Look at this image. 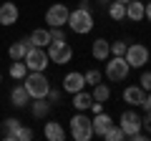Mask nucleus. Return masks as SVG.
<instances>
[{
	"mask_svg": "<svg viewBox=\"0 0 151 141\" xmlns=\"http://www.w3.org/2000/svg\"><path fill=\"white\" fill-rule=\"evenodd\" d=\"M86 3H88V0H83L81 8L70 10V15H68V25H70V30L78 33V35H86V33L93 30V15H91V10H88Z\"/></svg>",
	"mask_w": 151,
	"mask_h": 141,
	"instance_id": "nucleus-2",
	"label": "nucleus"
},
{
	"mask_svg": "<svg viewBox=\"0 0 151 141\" xmlns=\"http://www.w3.org/2000/svg\"><path fill=\"white\" fill-rule=\"evenodd\" d=\"M25 65H28V70H45V65L50 63V58H48V50L45 48H35V45H30V50L25 53Z\"/></svg>",
	"mask_w": 151,
	"mask_h": 141,
	"instance_id": "nucleus-8",
	"label": "nucleus"
},
{
	"mask_svg": "<svg viewBox=\"0 0 151 141\" xmlns=\"http://www.w3.org/2000/svg\"><path fill=\"white\" fill-rule=\"evenodd\" d=\"M144 98H146V91L139 86V83H136V86H126V88H124V101L129 103V106H141Z\"/></svg>",
	"mask_w": 151,
	"mask_h": 141,
	"instance_id": "nucleus-14",
	"label": "nucleus"
},
{
	"mask_svg": "<svg viewBox=\"0 0 151 141\" xmlns=\"http://www.w3.org/2000/svg\"><path fill=\"white\" fill-rule=\"evenodd\" d=\"M91 103H93V96H91V93H86V88L73 93V106H76V111H88V109H91Z\"/></svg>",
	"mask_w": 151,
	"mask_h": 141,
	"instance_id": "nucleus-21",
	"label": "nucleus"
},
{
	"mask_svg": "<svg viewBox=\"0 0 151 141\" xmlns=\"http://www.w3.org/2000/svg\"><path fill=\"white\" fill-rule=\"evenodd\" d=\"M101 139H106V141H124V139H126V134H124V129H121L119 124H111Z\"/></svg>",
	"mask_w": 151,
	"mask_h": 141,
	"instance_id": "nucleus-23",
	"label": "nucleus"
},
{
	"mask_svg": "<svg viewBox=\"0 0 151 141\" xmlns=\"http://www.w3.org/2000/svg\"><path fill=\"white\" fill-rule=\"evenodd\" d=\"M83 78H86V86H96V83H101V70L98 68H91V70H86L83 73Z\"/></svg>",
	"mask_w": 151,
	"mask_h": 141,
	"instance_id": "nucleus-27",
	"label": "nucleus"
},
{
	"mask_svg": "<svg viewBox=\"0 0 151 141\" xmlns=\"http://www.w3.org/2000/svg\"><path fill=\"white\" fill-rule=\"evenodd\" d=\"M28 101H30V96H28L25 86H23V83L13 86V91H10V103H13V106H15V109H23Z\"/></svg>",
	"mask_w": 151,
	"mask_h": 141,
	"instance_id": "nucleus-17",
	"label": "nucleus"
},
{
	"mask_svg": "<svg viewBox=\"0 0 151 141\" xmlns=\"http://www.w3.org/2000/svg\"><path fill=\"white\" fill-rule=\"evenodd\" d=\"M43 134H45V139H48V141H63L65 139V129L58 124V121H45Z\"/></svg>",
	"mask_w": 151,
	"mask_h": 141,
	"instance_id": "nucleus-15",
	"label": "nucleus"
},
{
	"mask_svg": "<svg viewBox=\"0 0 151 141\" xmlns=\"http://www.w3.org/2000/svg\"><path fill=\"white\" fill-rule=\"evenodd\" d=\"M93 101H101V103H106L108 98H111V88L106 86V83H96V86H93Z\"/></svg>",
	"mask_w": 151,
	"mask_h": 141,
	"instance_id": "nucleus-25",
	"label": "nucleus"
},
{
	"mask_svg": "<svg viewBox=\"0 0 151 141\" xmlns=\"http://www.w3.org/2000/svg\"><path fill=\"white\" fill-rule=\"evenodd\" d=\"M98 3H103V5H106V3H111V0H98Z\"/></svg>",
	"mask_w": 151,
	"mask_h": 141,
	"instance_id": "nucleus-36",
	"label": "nucleus"
},
{
	"mask_svg": "<svg viewBox=\"0 0 151 141\" xmlns=\"http://www.w3.org/2000/svg\"><path fill=\"white\" fill-rule=\"evenodd\" d=\"M25 73H28L25 60H15V63L10 65V78H15V81H23V78H25Z\"/></svg>",
	"mask_w": 151,
	"mask_h": 141,
	"instance_id": "nucleus-26",
	"label": "nucleus"
},
{
	"mask_svg": "<svg viewBox=\"0 0 151 141\" xmlns=\"http://www.w3.org/2000/svg\"><path fill=\"white\" fill-rule=\"evenodd\" d=\"M18 15H20V10H18L15 3H3L0 5V25H15Z\"/></svg>",
	"mask_w": 151,
	"mask_h": 141,
	"instance_id": "nucleus-13",
	"label": "nucleus"
},
{
	"mask_svg": "<svg viewBox=\"0 0 151 141\" xmlns=\"http://www.w3.org/2000/svg\"><path fill=\"white\" fill-rule=\"evenodd\" d=\"M45 98H50L53 103H58V101H60V91H53V88H50V91H48V96H45Z\"/></svg>",
	"mask_w": 151,
	"mask_h": 141,
	"instance_id": "nucleus-33",
	"label": "nucleus"
},
{
	"mask_svg": "<svg viewBox=\"0 0 151 141\" xmlns=\"http://www.w3.org/2000/svg\"><path fill=\"white\" fill-rule=\"evenodd\" d=\"M116 3H124V5H126V3H129V0H116Z\"/></svg>",
	"mask_w": 151,
	"mask_h": 141,
	"instance_id": "nucleus-37",
	"label": "nucleus"
},
{
	"mask_svg": "<svg viewBox=\"0 0 151 141\" xmlns=\"http://www.w3.org/2000/svg\"><path fill=\"white\" fill-rule=\"evenodd\" d=\"M50 43H63V40H65V33L63 30H60V28H50Z\"/></svg>",
	"mask_w": 151,
	"mask_h": 141,
	"instance_id": "nucleus-30",
	"label": "nucleus"
},
{
	"mask_svg": "<svg viewBox=\"0 0 151 141\" xmlns=\"http://www.w3.org/2000/svg\"><path fill=\"white\" fill-rule=\"evenodd\" d=\"M119 126L124 129L126 136H131V134H136V131H141V116L136 114V111H124L121 119H119Z\"/></svg>",
	"mask_w": 151,
	"mask_h": 141,
	"instance_id": "nucleus-10",
	"label": "nucleus"
},
{
	"mask_svg": "<svg viewBox=\"0 0 151 141\" xmlns=\"http://www.w3.org/2000/svg\"><path fill=\"white\" fill-rule=\"evenodd\" d=\"M45 50H48L50 63H58V65L70 63V58H73V48H70L68 40H63V43H50Z\"/></svg>",
	"mask_w": 151,
	"mask_h": 141,
	"instance_id": "nucleus-7",
	"label": "nucleus"
},
{
	"mask_svg": "<svg viewBox=\"0 0 151 141\" xmlns=\"http://www.w3.org/2000/svg\"><path fill=\"white\" fill-rule=\"evenodd\" d=\"M30 111H33V116H35V119H45V116L50 114V103L45 101V98H33Z\"/></svg>",
	"mask_w": 151,
	"mask_h": 141,
	"instance_id": "nucleus-22",
	"label": "nucleus"
},
{
	"mask_svg": "<svg viewBox=\"0 0 151 141\" xmlns=\"http://www.w3.org/2000/svg\"><path fill=\"white\" fill-rule=\"evenodd\" d=\"M28 40H30V45H35V48H48L50 45V33L45 30V28H35Z\"/></svg>",
	"mask_w": 151,
	"mask_h": 141,
	"instance_id": "nucleus-18",
	"label": "nucleus"
},
{
	"mask_svg": "<svg viewBox=\"0 0 151 141\" xmlns=\"http://www.w3.org/2000/svg\"><path fill=\"white\" fill-rule=\"evenodd\" d=\"M126 40H113L111 43V55H126Z\"/></svg>",
	"mask_w": 151,
	"mask_h": 141,
	"instance_id": "nucleus-28",
	"label": "nucleus"
},
{
	"mask_svg": "<svg viewBox=\"0 0 151 141\" xmlns=\"http://www.w3.org/2000/svg\"><path fill=\"white\" fill-rule=\"evenodd\" d=\"M28 50H30V40H28V38H23V40H18V43H13V45H10L8 55H10L13 60H23Z\"/></svg>",
	"mask_w": 151,
	"mask_h": 141,
	"instance_id": "nucleus-20",
	"label": "nucleus"
},
{
	"mask_svg": "<svg viewBox=\"0 0 151 141\" xmlns=\"http://www.w3.org/2000/svg\"><path fill=\"white\" fill-rule=\"evenodd\" d=\"M124 58H126V63H129L131 68H144V65L149 63L151 53H149V48H146L144 43H129Z\"/></svg>",
	"mask_w": 151,
	"mask_h": 141,
	"instance_id": "nucleus-5",
	"label": "nucleus"
},
{
	"mask_svg": "<svg viewBox=\"0 0 151 141\" xmlns=\"http://www.w3.org/2000/svg\"><path fill=\"white\" fill-rule=\"evenodd\" d=\"M68 15H70V8L63 5V3H53V5L45 10V23L50 28H63L68 23Z\"/></svg>",
	"mask_w": 151,
	"mask_h": 141,
	"instance_id": "nucleus-6",
	"label": "nucleus"
},
{
	"mask_svg": "<svg viewBox=\"0 0 151 141\" xmlns=\"http://www.w3.org/2000/svg\"><path fill=\"white\" fill-rule=\"evenodd\" d=\"M30 139H33V129L20 126V129H18V141H30Z\"/></svg>",
	"mask_w": 151,
	"mask_h": 141,
	"instance_id": "nucleus-31",
	"label": "nucleus"
},
{
	"mask_svg": "<svg viewBox=\"0 0 151 141\" xmlns=\"http://www.w3.org/2000/svg\"><path fill=\"white\" fill-rule=\"evenodd\" d=\"M108 15H111V20H124L126 18V5L111 0V3H108Z\"/></svg>",
	"mask_w": 151,
	"mask_h": 141,
	"instance_id": "nucleus-24",
	"label": "nucleus"
},
{
	"mask_svg": "<svg viewBox=\"0 0 151 141\" xmlns=\"http://www.w3.org/2000/svg\"><path fill=\"white\" fill-rule=\"evenodd\" d=\"M146 15V3L144 0H129L126 3V18L131 23H141Z\"/></svg>",
	"mask_w": 151,
	"mask_h": 141,
	"instance_id": "nucleus-11",
	"label": "nucleus"
},
{
	"mask_svg": "<svg viewBox=\"0 0 151 141\" xmlns=\"http://www.w3.org/2000/svg\"><path fill=\"white\" fill-rule=\"evenodd\" d=\"M141 129H146V134H151V111H146V116H141Z\"/></svg>",
	"mask_w": 151,
	"mask_h": 141,
	"instance_id": "nucleus-32",
	"label": "nucleus"
},
{
	"mask_svg": "<svg viewBox=\"0 0 151 141\" xmlns=\"http://www.w3.org/2000/svg\"><path fill=\"white\" fill-rule=\"evenodd\" d=\"M139 86L144 88L146 93L151 91V70H144V73H141V78H139Z\"/></svg>",
	"mask_w": 151,
	"mask_h": 141,
	"instance_id": "nucleus-29",
	"label": "nucleus"
},
{
	"mask_svg": "<svg viewBox=\"0 0 151 141\" xmlns=\"http://www.w3.org/2000/svg\"><path fill=\"white\" fill-rule=\"evenodd\" d=\"M129 73H131V65L126 63L124 55H108L106 58V78L108 81L121 83V81L129 78Z\"/></svg>",
	"mask_w": 151,
	"mask_h": 141,
	"instance_id": "nucleus-3",
	"label": "nucleus"
},
{
	"mask_svg": "<svg viewBox=\"0 0 151 141\" xmlns=\"http://www.w3.org/2000/svg\"><path fill=\"white\" fill-rule=\"evenodd\" d=\"M70 136L76 141H88L93 136V126H91V119L86 116V111H78L70 119Z\"/></svg>",
	"mask_w": 151,
	"mask_h": 141,
	"instance_id": "nucleus-4",
	"label": "nucleus"
},
{
	"mask_svg": "<svg viewBox=\"0 0 151 141\" xmlns=\"http://www.w3.org/2000/svg\"><path fill=\"white\" fill-rule=\"evenodd\" d=\"M23 86H25L30 98H45L48 91H50V81L45 76V70H30V73H25Z\"/></svg>",
	"mask_w": 151,
	"mask_h": 141,
	"instance_id": "nucleus-1",
	"label": "nucleus"
},
{
	"mask_svg": "<svg viewBox=\"0 0 151 141\" xmlns=\"http://www.w3.org/2000/svg\"><path fill=\"white\" fill-rule=\"evenodd\" d=\"M144 18H146V20H149V23H151V0H149V3H146V15H144Z\"/></svg>",
	"mask_w": 151,
	"mask_h": 141,
	"instance_id": "nucleus-35",
	"label": "nucleus"
},
{
	"mask_svg": "<svg viewBox=\"0 0 151 141\" xmlns=\"http://www.w3.org/2000/svg\"><path fill=\"white\" fill-rule=\"evenodd\" d=\"M60 88H63L65 93H70V96H73L76 91H83V88H86V78H83L81 70H70V73H65Z\"/></svg>",
	"mask_w": 151,
	"mask_h": 141,
	"instance_id": "nucleus-9",
	"label": "nucleus"
},
{
	"mask_svg": "<svg viewBox=\"0 0 151 141\" xmlns=\"http://www.w3.org/2000/svg\"><path fill=\"white\" fill-rule=\"evenodd\" d=\"M20 119H15V116H8L5 121H3V126H0V134H3V139L5 141H18V129H20Z\"/></svg>",
	"mask_w": 151,
	"mask_h": 141,
	"instance_id": "nucleus-12",
	"label": "nucleus"
},
{
	"mask_svg": "<svg viewBox=\"0 0 151 141\" xmlns=\"http://www.w3.org/2000/svg\"><path fill=\"white\" fill-rule=\"evenodd\" d=\"M141 109H146V111H151V91L146 93V98H144V103H141Z\"/></svg>",
	"mask_w": 151,
	"mask_h": 141,
	"instance_id": "nucleus-34",
	"label": "nucleus"
},
{
	"mask_svg": "<svg viewBox=\"0 0 151 141\" xmlns=\"http://www.w3.org/2000/svg\"><path fill=\"white\" fill-rule=\"evenodd\" d=\"M0 83H3V73H0Z\"/></svg>",
	"mask_w": 151,
	"mask_h": 141,
	"instance_id": "nucleus-38",
	"label": "nucleus"
},
{
	"mask_svg": "<svg viewBox=\"0 0 151 141\" xmlns=\"http://www.w3.org/2000/svg\"><path fill=\"white\" fill-rule=\"evenodd\" d=\"M113 121H111V116L108 114H93V119H91V126H93V136H103L106 134V129L111 126Z\"/></svg>",
	"mask_w": 151,
	"mask_h": 141,
	"instance_id": "nucleus-16",
	"label": "nucleus"
},
{
	"mask_svg": "<svg viewBox=\"0 0 151 141\" xmlns=\"http://www.w3.org/2000/svg\"><path fill=\"white\" fill-rule=\"evenodd\" d=\"M91 53H93V58H96V60H106L108 55H111V43H108L106 38H98V40H93V48H91Z\"/></svg>",
	"mask_w": 151,
	"mask_h": 141,
	"instance_id": "nucleus-19",
	"label": "nucleus"
}]
</instances>
